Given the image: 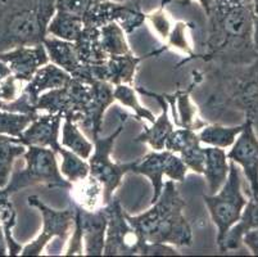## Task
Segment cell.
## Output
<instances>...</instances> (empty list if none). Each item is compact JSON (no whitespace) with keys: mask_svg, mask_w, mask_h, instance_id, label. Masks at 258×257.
Returning <instances> with one entry per match:
<instances>
[{"mask_svg":"<svg viewBox=\"0 0 258 257\" xmlns=\"http://www.w3.org/2000/svg\"><path fill=\"white\" fill-rule=\"evenodd\" d=\"M185 209L186 203L176 188L175 181L168 180L151 209L135 216L126 212V218L145 242L189 247L193 244V230L185 218Z\"/></svg>","mask_w":258,"mask_h":257,"instance_id":"obj_1","label":"cell"},{"mask_svg":"<svg viewBox=\"0 0 258 257\" xmlns=\"http://www.w3.org/2000/svg\"><path fill=\"white\" fill-rule=\"evenodd\" d=\"M0 53L43 44L57 0H2Z\"/></svg>","mask_w":258,"mask_h":257,"instance_id":"obj_2","label":"cell"},{"mask_svg":"<svg viewBox=\"0 0 258 257\" xmlns=\"http://www.w3.org/2000/svg\"><path fill=\"white\" fill-rule=\"evenodd\" d=\"M108 225L103 256H177L180 252L170 244L145 242L126 218V211L116 198L103 204Z\"/></svg>","mask_w":258,"mask_h":257,"instance_id":"obj_3","label":"cell"},{"mask_svg":"<svg viewBox=\"0 0 258 257\" xmlns=\"http://www.w3.org/2000/svg\"><path fill=\"white\" fill-rule=\"evenodd\" d=\"M23 159L25 167L12 173L9 183L4 188L9 195L37 184L50 189H71L72 183L60 174L57 152L50 148L29 145L23 153Z\"/></svg>","mask_w":258,"mask_h":257,"instance_id":"obj_4","label":"cell"},{"mask_svg":"<svg viewBox=\"0 0 258 257\" xmlns=\"http://www.w3.org/2000/svg\"><path fill=\"white\" fill-rule=\"evenodd\" d=\"M203 202L208 210L213 224L217 228V246H221L229 230L235 225L243 214L247 201L241 194L240 176L235 166V162L230 164L229 176L215 194H203Z\"/></svg>","mask_w":258,"mask_h":257,"instance_id":"obj_5","label":"cell"},{"mask_svg":"<svg viewBox=\"0 0 258 257\" xmlns=\"http://www.w3.org/2000/svg\"><path fill=\"white\" fill-rule=\"evenodd\" d=\"M127 119H122L116 130L108 136H97L93 139V152L88 159L90 166V175L102 183L103 195H104V204L113 198L114 192L121 185L123 176L128 173H133L134 167L137 165V160L125 164H117L112 160L114 143L117 138L125 129Z\"/></svg>","mask_w":258,"mask_h":257,"instance_id":"obj_6","label":"cell"},{"mask_svg":"<svg viewBox=\"0 0 258 257\" xmlns=\"http://www.w3.org/2000/svg\"><path fill=\"white\" fill-rule=\"evenodd\" d=\"M27 204L35 207L40 211L43 218V229L34 240L22 247L20 256H41L53 238H59L63 242H67L74 230L76 209L71 203L67 209L54 210L44 203L37 195H30L27 198Z\"/></svg>","mask_w":258,"mask_h":257,"instance_id":"obj_7","label":"cell"},{"mask_svg":"<svg viewBox=\"0 0 258 257\" xmlns=\"http://www.w3.org/2000/svg\"><path fill=\"white\" fill-rule=\"evenodd\" d=\"M189 169L182 162L176 153L167 149L152 150L143 156L142 159L137 160V165L134 167L133 173L143 175L149 179L153 188L151 203L158 199L163 189V176H167L172 181H184L187 175Z\"/></svg>","mask_w":258,"mask_h":257,"instance_id":"obj_8","label":"cell"},{"mask_svg":"<svg viewBox=\"0 0 258 257\" xmlns=\"http://www.w3.org/2000/svg\"><path fill=\"white\" fill-rule=\"evenodd\" d=\"M85 26L102 27L109 22H117L126 34L137 31L147 22L142 3L138 2H114L107 0L91 6L81 16Z\"/></svg>","mask_w":258,"mask_h":257,"instance_id":"obj_9","label":"cell"},{"mask_svg":"<svg viewBox=\"0 0 258 257\" xmlns=\"http://www.w3.org/2000/svg\"><path fill=\"white\" fill-rule=\"evenodd\" d=\"M166 50H168L167 46L163 45L144 56H135L133 52L121 56H108L105 62L97 66V79L100 81L111 82L113 86L119 84L133 85L140 63L149 57L159 56Z\"/></svg>","mask_w":258,"mask_h":257,"instance_id":"obj_10","label":"cell"},{"mask_svg":"<svg viewBox=\"0 0 258 257\" xmlns=\"http://www.w3.org/2000/svg\"><path fill=\"white\" fill-rule=\"evenodd\" d=\"M227 159L243 167L249 180L253 197L258 198V140L253 133L250 121L244 124L239 138L227 153Z\"/></svg>","mask_w":258,"mask_h":257,"instance_id":"obj_11","label":"cell"},{"mask_svg":"<svg viewBox=\"0 0 258 257\" xmlns=\"http://www.w3.org/2000/svg\"><path fill=\"white\" fill-rule=\"evenodd\" d=\"M165 149L179 156L190 171L199 175L203 174L205 148L202 147L197 131L184 127H175L166 141Z\"/></svg>","mask_w":258,"mask_h":257,"instance_id":"obj_12","label":"cell"},{"mask_svg":"<svg viewBox=\"0 0 258 257\" xmlns=\"http://www.w3.org/2000/svg\"><path fill=\"white\" fill-rule=\"evenodd\" d=\"M0 61L6 62L12 75L21 82H29L40 67L49 63V57L44 44L35 46H20L0 53Z\"/></svg>","mask_w":258,"mask_h":257,"instance_id":"obj_13","label":"cell"},{"mask_svg":"<svg viewBox=\"0 0 258 257\" xmlns=\"http://www.w3.org/2000/svg\"><path fill=\"white\" fill-rule=\"evenodd\" d=\"M76 218L79 220L84 240V256H103L107 234V215L103 206L97 210H85L76 206Z\"/></svg>","mask_w":258,"mask_h":257,"instance_id":"obj_14","label":"cell"},{"mask_svg":"<svg viewBox=\"0 0 258 257\" xmlns=\"http://www.w3.org/2000/svg\"><path fill=\"white\" fill-rule=\"evenodd\" d=\"M63 115L60 113H40L34 121L27 126L20 138L21 143L26 147L50 148L57 152L60 147V127L63 122Z\"/></svg>","mask_w":258,"mask_h":257,"instance_id":"obj_15","label":"cell"},{"mask_svg":"<svg viewBox=\"0 0 258 257\" xmlns=\"http://www.w3.org/2000/svg\"><path fill=\"white\" fill-rule=\"evenodd\" d=\"M135 89H137V91L139 94L152 96L153 99H156V102L161 107V113H159V116L156 119V121L152 124V126H145L144 130L137 138L134 139V140L137 141V143H145V144L149 145L153 150L165 149V144L166 141H167L168 136L175 130V125H173L170 116L168 103L166 102L165 96L162 95V94L153 93V91H149L144 88H140V86H138Z\"/></svg>","mask_w":258,"mask_h":257,"instance_id":"obj_16","label":"cell"},{"mask_svg":"<svg viewBox=\"0 0 258 257\" xmlns=\"http://www.w3.org/2000/svg\"><path fill=\"white\" fill-rule=\"evenodd\" d=\"M196 80L184 90H177L173 94H162L168 103L171 113H172V122L175 127H184L191 129L194 131L201 130L206 126L207 122L203 121L199 116L198 108L190 98V91L193 90Z\"/></svg>","mask_w":258,"mask_h":257,"instance_id":"obj_17","label":"cell"},{"mask_svg":"<svg viewBox=\"0 0 258 257\" xmlns=\"http://www.w3.org/2000/svg\"><path fill=\"white\" fill-rule=\"evenodd\" d=\"M71 77L72 76L67 71L49 62L35 72L31 80L26 84V86L21 91L35 108L37 99L41 94L53 90V89L62 88L71 80Z\"/></svg>","mask_w":258,"mask_h":257,"instance_id":"obj_18","label":"cell"},{"mask_svg":"<svg viewBox=\"0 0 258 257\" xmlns=\"http://www.w3.org/2000/svg\"><path fill=\"white\" fill-rule=\"evenodd\" d=\"M227 161L229 159L224 148L211 145L205 147V167L202 175L207 180L211 194L219 192L226 181L230 171V165Z\"/></svg>","mask_w":258,"mask_h":257,"instance_id":"obj_19","label":"cell"},{"mask_svg":"<svg viewBox=\"0 0 258 257\" xmlns=\"http://www.w3.org/2000/svg\"><path fill=\"white\" fill-rule=\"evenodd\" d=\"M44 46L49 57V62L67 71L72 77L79 72L83 63L80 61L75 42L66 41L54 36H46Z\"/></svg>","mask_w":258,"mask_h":257,"instance_id":"obj_20","label":"cell"},{"mask_svg":"<svg viewBox=\"0 0 258 257\" xmlns=\"http://www.w3.org/2000/svg\"><path fill=\"white\" fill-rule=\"evenodd\" d=\"M72 203L85 210H97L104 204L103 185L98 179L89 175L85 179L72 183L70 189Z\"/></svg>","mask_w":258,"mask_h":257,"instance_id":"obj_21","label":"cell"},{"mask_svg":"<svg viewBox=\"0 0 258 257\" xmlns=\"http://www.w3.org/2000/svg\"><path fill=\"white\" fill-rule=\"evenodd\" d=\"M77 54L84 65H99L107 61L108 56L102 48L100 28L85 26L83 32L75 41Z\"/></svg>","mask_w":258,"mask_h":257,"instance_id":"obj_22","label":"cell"},{"mask_svg":"<svg viewBox=\"0 0 258 257\" xmlns=\"http://www.w3.org/2000/svg\"><path fill=\"white\" fill-rule=\"evenodd\" d=\"M85 23L83 17L64 11H57L48 26L49 36L75 42L83 32Z\"/></svg>","mask_w":258,"mask_h":257,"instance_id":"obj_23","label":"cell"},{"mask_svg":"<svg viewBox=\"0 0 258 257\" xmlns=\"http://www.w3.org/2000/svg\"><path fill=\"white\" fill-rule=\"evenodd\" d=\"M60 145L85 160L90 157L94 148L93 143L80 130L76 122L69 119H63L60 127Z\"/></svg>","mask_w":258,"mask_h":257,"instance_id":"obj_24","label":"cell"},{"mask_svg":"<svg viewBox=\"0 0 258 257\" xmlns=\"http://www.w3.org/2000/svg\"><path fill=\"white\" fill-rule=\"evenodd\" d=\"M26 145L18 138L4 136L0 140V188H6L9 183L13 166L18 157L26 152Z\"/></svg>","mask_w":258,"mask_h":257,"instance_id":"obj_25","label":"cell"},{"mask_svg":"<svg viewBox=\"0 0 258 257\" xmlns=\"http://www.w3.org/2000/svg\"><path fill=\"white\" fill-rule=\"evenodd\" d=\"M244 125L234 127L220 126V125H206L199 130L198 136L202 144L211 147L227 148L235 143L236 136L241 133Z\"/></svg>","mask_w":258,"mask_h":257,"instance_id":"obj_26","label":"cell"},{"mask_svg":"<svg viewBox=\"0 0 258 257\" xmlns=\"http://www.w3.org/2000/svg\"><path fill=\"white\" fill-rule=\"evenodd\" d=\"M100 28V42L107 56H121L131 53L125 30L117 22H109Z\"/></svg>","mask_w":258,"mask_h":257,"instance_id":"obj_27","label":"cell"},{"mask_svg":"<svg viewBox=\"0 0 258 257\" xmlns=\"http://www.w3.org/2000/svg\"><path fill=\"white\" fill-rule=\"evenodd\" d=\"M113 96L116 102L121 103L123 107H127L133 111L137 121H144L145 120L149 124H153L156 121L157 117L154 116V113L145 108L144 106H142L137 89L133 88L131 85L119 84L113 86Z\"/></svg>","mask_w":258,"mask_h":257,"instance_id":"obj_28","label":"cell"},{"mask_svg":"<svg viewBox=\"0 0 258 257\" xmlns=\"http://www.w3.org/2000/svg\"><path fill=\"white\" fill-rule=\"evenodd\" d=\"M57 155L60 157V174L70 183H76L90 175V166H89L88 160L80 157L79 155L62 145L57 150Z\"/></svg>","mask_w":258,"mask_h":257,"instance_id":"obj_29","label":"cell"},{"mask_svg":"<svg viewBox=\"0 0 258 257\" xmlns=\"http://www.w3.org/2000/svg\"><path fill=\"white\" fill-rule=\"evenodd\" d=\"M39 113H17L0 110V134L2 135L18 138L22 136L23 131L35 120Z\"/></svg>","mask_w":258,"mask_h":257,"instance_id":"obj_30","label":"cell"},{"mask_svg":"<svg viewBox=\"0 0 258 257\" xmlns=\"http://www.w3.org/2000/svg\"><path fill=\"white\" fill-rule=\"evenodd\" d=\"M191 28V25L184 21H177L175 25L172 26V30H171L170 35L166 39L165 45L167 46V49H173V50L181 52L185 56L189 57V60H194L196 53L193 50V46L190 44V35L189 30ZM189 60H185L182 62L179 63V66L184 65L185 62H187Z\"/></svg>","mask_w":258,"mask_h":257,"instance_id":"obj_31","label":"cell"},{"mask_svg":"<svg viewBox=\"0 0 258 257\" xmlns=\"http://www.w3.org/2000/svg\"><path fill=\"white\" fill-rule=\"evenodd\" d=\"M167 2H170V0H163L161 6H159V8H157L156 11H152L151 13H145L147 21L153 26L156 34L158 35L163 41H166V39H167L168 35H170L173 26L170 14L166 12V3H167Z\"/></svg>","mask_w":258,"mask_h":257,"instance_id":"obj_32","label":"cell"},{"mask_svg":"<svg viewBox=\"0 0 258 257\" xmlns=\"http://www.w3.org/2000/svg\"><path fill=\"white\" fill-rule=\"evenodd\" d=\"M107 0H57V11L70 12V13L83 16L91 6H95ZM114 2H138L142 3V0H114Z\"/></svg>","mask_w":258,"mask_h":257,"instance_id":"obj_33","label":"cell"},{"mask_svg":"<svg viewBox=\"0 0 258 257\" xmlns=\"http://www.w3.org/2000/svg\"><path fill=\"white\" fill-rule=\"evenodd\" d=\"M64 256H84V240H83V232H81V226H80L79 220L75 216V225L72 234L70 235L67 240V247H66Z\"/></svg>","mask_w":258,"mask_h":257,"instance_id":"obj_34","label":"cell"},{"mask_svg":"<svg viewBox=\"0 0 258 257\" xmlns=\"http://www.w3.org/2000/svg\"><path fill=\"white\" fill-rule=\"evenodd\" d=\"M17 82L20 81L13 75H11L0 84V106L15 100L20 95L21 90H18Z\"/></svg>","mask_w":258,"mask_h":257,"instance_id":"obj_35","label":"cell"},{"mask_svg":"<svg viewBox=\"0 0 258 257\" xmlns=\"http://www.w3.org/2000/svg\"><path fill=\"white\" fill-rule=\"evenodd\" d=\"M241 239L244 240V243L247 244V246L252 249L253 253L258 254V229L248 230V232L243 235Z\"/></svg>","mask_w":258,"mask_h":257,"instance_id":"obj_36","label":"cell"},{"mask_svg":"<svg viewBox=\"0 0 258 257\" xmlns=\"http://www.w3.org/2000/svg\"><path fill=\"white\" fill-rule=\"evenodd\" d=\"M11 197L12 195H9L4 188H0V214H3V212L8 211V210L13 209Z\"/></svg>","mask_w":258,"mask_h":257,"instance_id":"obj_37","label":"cell"},{"mask_svg":"<svg viewBox=\"0 0 258 257\" xmlns=\"http://www.w3.org/2000/svg\"><path fill=\"white\" fill-rule=\"evenodd\" d=\"M191 2H193V0H180L179 4L180 6L185 7V6H189ZM197 2H199V4L202 6V8L205 9L206 14H207V16H210L211 8H212V4H213V0H197Z\"/></svg>","mask_w":258,"mask_h":257,"instance_id":"obj_38","label":"cell"},{"mask_svg":"<svg viewBox=\"0 0 258 257\" xmlns=\"http://www.w3.org/2000/svg\"><path fill=\"white\" fill-rule=\"evenodd\" d=\"M8 254V246H7L6 234H4L3 225L0 220V256H7Z\"/></svg>","mask_w":258,"mask_h":257,"instance_id":"obj_39","label":"cell"},{"mask_svg":"<svg viewBox=\"0 0 258 257\" xmlns=\"http://www.w3.org/2000/svg\"><path fill=\"white\" fill-rule=\"evenodd\" d=\"M11 75L12 71L11 68H9V66L7 65L6 62H3V61H0V84H2L7 77L11 76Z\"/></svg>","mask_w":258,"mask_h":257,"instance_id":"obj_40","label":"cell"},{"mask_svg":"<svg viewBox=\"0 0 258 257\" xmlns=\"http://www.w3.org/2000/svg\"><path fill=\"white\" fill-rule=\"evenodd\" d=\"M4 136H6V135H2V134H0V140H2V139H3Z\"/></svg>","mask_w":258,"mask_h":257,"instance_id":"obj_41","label":"cell"}]
</instances>
